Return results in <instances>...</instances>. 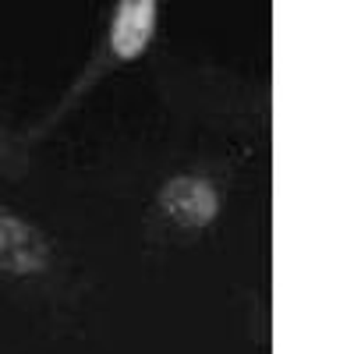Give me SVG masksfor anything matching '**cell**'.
Returning <instances> with one entry per match:
<instances>
[{"mask_svg": "<svg viewBox=\"0 0 354 354\" xmlns=\"http://www.w3.org/2000/svg\"><path fill=\"white\" fill-rule=\"evenodd\" d=\"M50 259L46 238L18 216L0 209V270L8 273H36Z\"/></svg>", "mask_w": 354, "mask_h": 354, "instance_id": "obj_1", "label": "cell"}, {"mask_svg": "<svg viewBox=\"0 0 354 354\" xmlns=\"http://www.w3.org/2000/svg\"><path fill=\"white\" fill-rule=\"evenodd\" d=\"M163 209L185 227H202L216 216V192L195 177H177L163 188Z\"/></svg>", "mask_w": 354, "mask_h": 354, "instance_id": "obj_2", "label": "cell"}, {"mask_svg": "<svg viewBox=\"0 0 354 354\" xmlns=\"http://www.w3.org/2000/svg\"><path fill=\"white\" fill-rule=\"evenodd\" d=\"M153 21H156V4L153 0H124L117 8V18H113V28H110V43L121 57H138L145 50L153 36Z\"/></svg>", "mask_w": 354, "mask_h": 354, "instance_id": "obj_3", "label": "cell"}]
</instances>
